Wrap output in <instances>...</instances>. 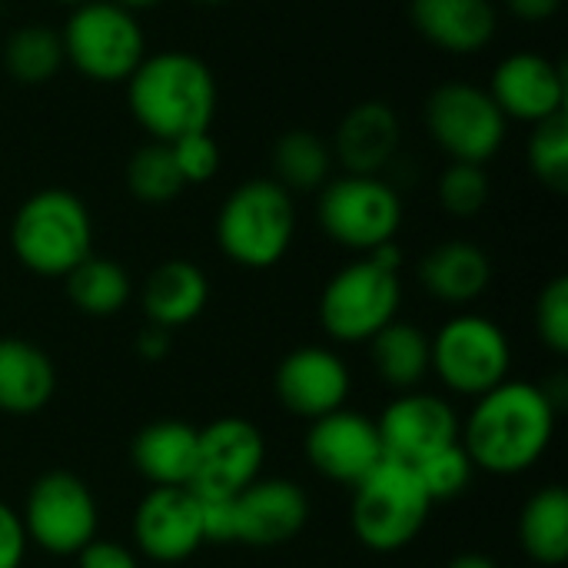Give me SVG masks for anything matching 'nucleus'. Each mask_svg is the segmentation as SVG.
Masks as SVG:
<instances>
[{
	"label": "nucleus",
	"mask_w": 568,
	"mask_h": 568,
	"mask_svg": "<svg viewBox=\"0 0 568 568\" xmlns=\"http://www.w3.org/2000/svg\"><path fill=\"white\" fill-rule=\"evenodd\" d=\"M509 339L489 316L459 313L443 323L436 339H429V369H436L443 386L459 396H486L509 379Z\"/></svg>",
	"instance_id": "7"
},
{
	"label": "nucleus",
	"mask_w": 568,
	"mask_h": 568,
	"mask_svg": "<svg viewBox=\"0 0 568 568\" xmlns=\"http://www.w3.org/2000/svg\"><path fill=\"white\" fill-rule=\"evenodd\" d=\"M193 3H203V7H220V3H230V0H193Z\"/></svg>",
	"instance_id": "43"
},
{
	"label": "nucleus",
	"mask_w": 568,
	"mask_h": 568,
	"mask_svg": "<svg viewBox=\"0 0 568 568\" xmlns=\"http://www.w3.org/2000/svg\"><path fill=\"white\" fill-rule=\"evenodd\" d=\"M63 280H67L70 303L87 316H113L133 296L130 273L116 260L93 256V253L80 266H73Z\"/></svg>",
	"instance_id": "28"
},
{
	"label": "nucleus",
	"mask_w": 568,
	"mask_h": 568,
	"mask_svg": "<svg viewBox=\"0 0 568 568\" xmlns=\"http://www.w3.org/2000/svg\"><path fill=\"white\" fill-rule=\"evenodd\" d=\"M77 568H140V562L126 546L93 539L77 552Z\"/></svg>",
	"instance_id": "38"
},
{
	"label": "nucleus",
	"mask_w": 568,
	"mask_h": 568,
	"mask_svg": "<svg viewBox=\"0 0 568 568\" xmlns=\"http://www.w3.org/2000/svg\"><path fill=\"white\" fill-rule=\"evenodd\" d=\"M473 473H476V466L466 456L463 443H453L449 449H443V453H436V456H429L426 463L416 466V476H419L423 489L429 493L433 506L463 496L469 489V483H473Z\"/></svg>",
	"instance_id": "32"
},
{
	"label": "nucleus",
	"mask_w": 568,
	"mask_h": 568,
	"mask_svg": "<svg viewBox=\"0 0 568 568\" xmlns=\"http://www.w3.org/2000/svg\"><path fill=\"white\" fill-rule=\"evenodd\" d=\"M296 236V203L273 176L240 183L216 213L220 250L246 270L276 266Z\"/></svg>",
	"instance_id": "4"
},
{
	"label": "nucleus",
	"mask_w": 568,
	"mask_h": 568,
	"mask_svg": "<svg viewBox=\"0 0 568 568\" xmlns=\"http://www.w3.org/2000/svg\"><path fill=\"white\" fill-rule=\"evenodd\" d=\"M170 150H173L176 170H180L186 186H203V183H210L220 173L223 156H220V143L213 140L210 130L186 133V136L173 140Z\"/></svg>",
	"instance_id": "34"
},
{
	"label": "nucleus",
	"mask_w": 568,
	"mask_h": 568,
	"mask_svg": "<svg viewBox=\"0 0 568 568\" xmlns=\"http://www.w3.org/2000/svg\"><path fill=\"white\" fill-rule=\"evenodd\" d=\"M306 456L320 476L339 486L363 483L386 459L376 423L346 406L313 419L306 433Z\"/></svg>",
	"instance_id": "14"
},
{
	"label": "nucleus",
	"mask_w": 568,
	"mask_h": 568,
	"mask_svg": "<svg viewBox=\"0 0 568 568\" xmlns=\"http://www.w3.org/2000/svg\"><path fill=\"white\" fill-rule=\"evenodd\" d=\"M210 303V280L190 260H166L160 263L143 286V313L153 326L180 329L193 323Z\"/></svg>",
	"instance_id": "24"
},
{
	"label": "nucleus",
	"mask_w": 568,
	"mask_h": 568,
	"mask_svg": "<svg viewBox=\"0 0 568 568\" xmlns=\"http://www.w3.org/2000/svg\"><path fill=\"white\" fill-rule=\"evenodd\" d=\"M27 556V532L20 513L0 503V568H20Z\"/></svg>",
	"instance_id": "37"
},
{
	"label": "nucleus",
	"mask_w": 568,
	"mask_h": 568,
	"mask_svg": "<svg viewBox=\"0 0 568 568\" xmlns=\"http://www.w3.org/2000/svg\"><path fill=\"white\" fill-rule=\"evenodd\" d=\"M419 280L429 296H436L449 306H466L489 290L493 260L483 246H476L469 240H449L423 256Z\"/></svg>",
	"instance_id": "22"
},
{
	"label": "nucleus",
	"mask_w": 568,
	"mask_h": 568,
	"mask_svg": "<svg viewBox=\"0 0 568 568\" xmlns=\"http://www.w3.org/2000/svg\"><path fill=\"white\" fill-rule=\"evenodd\" d=\"M509 120L476 83H443L426 100V130L453 163L486 166L506 143Z\"/></svg>",
	"instance_id": "10"
},
{
	"label": "nucleus",
	"mask_w": 568,
	"mask_h": 568,
	"mask_svg": "<svg viewBox=\"0 0 568 568\" xmlns=\"http://www.w3.org/2000/svg\"><path fill=\"white\" fill-rule=\"evenodd\" d=\"M113 3H120L123 10L136 13V10H150V7H156V3H163V0H113Z\"/></svg>",
	"instance_id": "42"
},
{
	"label": "nucleus",
	"mask_w": 568,
	"mask_h": 568,
	"mask_svg": "<svg viewBox=\"0 0 568 568\" xmlns=\"http://www.w3.org/2000/svg\"><path fill=\"white\" fill-rule=\"evenodd\" d=\"M196 446H200V429L180 419H156L133 436L130 459L133 469L146 483H153V489L160 486L190 489L196 476Z\"/></svg>",
	"instance_id": "21"
},
{
	"label": "nucleus",
	"mask_w": 568,
	"mask_h": 568,
	"mask_svg": "<svg viewBox=\"0 0 568 568\" xmlns=\"http://www.w3.org/2000/svg\"><path fill=\"white\" fill-rule=\"evenodd\" d=\"M316 220L329 240L346 250L373 253L393 243L403 223V200L383 176H336L320 190Z\"/></svg>",
	"instance_id": "8"
},
{
	"label": "nucleus",
	"mask_w": 568,
	"mask_h": 568,
	"mask_svg": "<svg viewBox=\"0 0 568 568\" xmlns=\"http://www.w3.org/2000/svg\"><path fill=\"white\" fill-rule=\"evenodd\" d=\"M383 456L403 466H419L429 456L459 443V416L456 409L423 389L399 393L376 423Z\"/></svg>",
	"instance_id": "12"
},
{
	"label": "nucleus",
	"mask_w": 568,
	"mask_h": 568,
	"mask_svg": "<svg viewBox=\"0 0 568 568\" xmlns=\"http://www.w3.org/2000/svg\"><path fill=\"white\" fill-rule=\"evenodd\" d=\"M310 523V499L293 479H256L236 493V542L276 549L293 542Z\"/></svg>",
	"instance_id": "18"
},
{
	"label": "nucleus",
	"mask_w": 568,
	"mask_h": 568,
	"mask_svg": "<svg viewBox=\"0 0 568 568\" xmlns=\"http://www.w3.org/2000/svg\"><path fill=\"white\" fill-rule=\"evenodd\" d=\"M136 356L140 359H146V363H160V359H166L170 356V349H173V336H170V329H163V326H146L140 336H136Z\"/></svg>",
	"instance_id": "39"
},
{
	"label": "nucleus",
	"mask_w": 568,
	"mask_h": 568,
	"mask_svg": "<svg viewBox=\"0 0 568 568\" xmlns=\"http://www.w3.org/2000/svg\"><path fill=\"white\" fill-rule=\"evenodd\" d=\"M333 150L313 130H286L273 143V180L290 193H316L329 183Z\"/></svg>",
	"instance_id": "27"
},
{
	"label": "nucleus",
	"mask_w": 568,
	"mask_h": 568,
	"mask_svg": "<svg viewBox=\"0 0 568 568\" xmlns=\"http://www.w3.org/2000/svg\"><path fill=\"white\" fill-rule=\"evenodd\" d=\"M429 509L433 499L416 469L383 459L363 483L353 486L349 526L369 552L389 556L416 542Z\"/></svg>",
	"instance_id": "5"
},
{
	"label": "nucleus",
	"mask_w": 568,
	"mask_h": 568,
	"mask_svg": "<svg viewBox=\"0 0 568 568\" xmlns=\"http://www.w3.org/2000/svg\"><path fill=\"white\" fill-rule=\"evenodd\" d=\"M200 526H203V542L216 546H233L236 542V496H200Z\"/></svg>",
	"instance_id": "36"
},
{
	"label": "nucleus",
	"mask_w": 568,
	"mask_h": 568,
	"mask_svg": "<svg viewBox=\"0 0 568 568\" xmlns=\"http://www.w3.org/2000/svg\"><path fill=\"white\" fill-rule=\"evenodd\" d=\"M519 539L532 562L539 566H566L568 562V493L562 486L539 489L523 516H519Z\"/></svg>",
	"instance_id": "26"
},
{
	"label": "nucleus",
	"mask_w": 568,
	"mask_h": 568,
	"mask_svg": "<svg viewBox=\"0 0 568 568\" xmlns=\"http://www.w3.org/2000/svg\"><path fill=\"white\" fill-rule=\"evenodd\" d=\"M63 57L93 83H126L146 57V33L136 13L113 0H87L63 23Z\"/></svg>",
	"instance_id": "6"
},
{
	"label": "nucleus",
	"mask_w": 568,
	"mask_h": 568,
	"mask_svg": "<svg viewBox=\"0 0 568 568\" xmlns=\"http://www.w3.org/2000/svg\"><path fill=\"white\" fill-rule=\"evenodd\" d=\"M506 7H509L519 20L539 23V20L556 17V10L562 7V0H506Z\"/></svg>",
	"instance_id": "40"
},
{
	"label": "nucleus",
	"mask_w": 568,
	"mask_h": 568,
	"mask_svg": "<svg viewBox=\"0 0 568 568\" xmlns=\"http://www.w3.org/2000/svg\"><path fill=\"white\" fill-rule=\"evenodd\" d=\"M133 542L153 562H186L203 546L200 503L193 489H150L133 513Z\"/></svg>",
	"instance_id": "15"
},
{
	"label": "nucleus",
	"mask_w": 568,
	"mask_h": 568,
	"mask_svg": "<svg viewBox=\"0 0 568 568\" xmlns=\"http://www.w3.org/2000/svg\"><path fill=\"white\" fill-rule=\"evenodd\" d=\"M399 150V116L383 100L356 103L336 126L333 156L356 176H379Z\"/></svg>",
	"instance_id": "19"
},
{
	"label": "nucleus",
	"mask_w": 568,
	"mask_h": 568,
	"mask_svg": "<svg viewBox=\"0 0 568 568\" xmlns=\"http://www.w3.org/2000/svg\"><path fill=\"white\" fill-rule=\"evenodd\" d=\"M53 3H63V7H80V3H87V0H53Z\"/></svg>",
	"instance_id": "44"
},
{
	"label": "nucleus",
	"mask_w": 568,
	"mask_h": 568,
	"mask_svg": "<svg viewBox=\"0 0 568 568\" xmlns=\"http://www.w3.org/2000/svg\"><path fill=\"white\" fill-rule=\"evenodd\" d=\"M489 97L506 120H523L536 126L566 110V73L546 53H509L493 73Z\"/></svg>",
	"instance_id": "17"
},
{
	"label": "nucleus",
	"mask_w": 568,
	"mask_h": 568,
	"mask_svg": "<svg viewBox=\"0 0 568 568\" xmlns=\"http://www.w3.org/2000/svg\"><path fill=\"white\" fill-rule=\"evenodd\" d=\"M526 156H529V170L532 176L556 190V193H566L568 190V116L566 110L536 123L532 133H529V146H526Z\"/></svg>",
	"instance_id": "31"
},
{
	"label": "nucleus",
	"mask_w": 568,
	"mask_h": 568,
	"mask_svg": "<svg viewBox=\"0 0 568 568\" xmlns=\"http://www.w3.org/2000/svg\"><path fill=\"white\" fill-rule=\"evenodd\" d=\"M126 103L150 140L173 143L210 130L216 116V77L186 50L146 53L126 80Z\"/></svg>",
	"instance_id": "2"
},
{
	"label": "nucleus",
	"mask_w": 568,
	"mask_h": 568,
	"mask_svg": "<svg viewBox=\"0 0 568 568\" xmlns=\"http://www.w3.org/2000/svg\"><path fill=\"white\" fill-rule=\"evenodd\" d=\"M409 17L433 47L459 57L486 50L499 27L493 0H413Z\"/></svg>",
	"instance_id": "20"
},
{
	"label": "nucleus",
	"mask_w": 568,
	"mask_h": 568,
	"mask_svg": "<svg viewBox=\"0 0 568 568\" xmlns=\"http://www.w3.org/2000/svg\"><path fill=\"white\" fill-rule=\"evenodd\" d=\"M126 186L140 203H150V206L176 200L186 190V183L176 170L170 143L150 140L140 150H133V156L126 163Z\"/></svg>",
	"instance_id": "30"
},
{
	"label": "nucleus",
	"mask_w": 568,
	"mask_h": 568,
	"mask_svg": "<svg viewBox=\"0 0 568 568\" xmlns=\"http://www.w3.org/2000/svg\"><path fill=\"white\" fill-rule=\"evenodd\" d=\"M446 568H499L489 556H479V552H466V556H456Z\"/></svg>",
	"instance_id": "41"
},
{
	"label": "nucleus",
	"mask_w": 568,
	"mask_h": 568,
	"mask_svg": "<svg viewBox=\"0 0 568 568\" xmlns=\"http://www.w3.org/2000/svg\"><path fill=\"white\" fill-rule=\"evenodd\" d=\"M63 40L53 27L23 23L3 40V67L23 87L50 83L63 67Z\"/></svg>",
	"instance_id": "29"
},
{
	"label": "nucleus",
	"mask_w": 568,
	"mask_h": 568,
	"mask_svg": "<svg viewBox=\"0 0 568 568\" xmlns=\"http://www.w3.org/2000/svg\"><path fill=\"white\" fill-rule=\"evenodd\" d=\"M349 369L326 346H300L293 349L273 376L276 399L286 413L300 419H320L346 406L349 399Z\"/></svg>",
	"instance_id": "16"
},
{
	"label": "nucleus",
	"mask_w": 568,
	"mask_h": 568,
	"mask_svg": "<svg viewBox=\"0 0 568 568\" xmlns=\"http://www.w3.org/2000/svg\"><path fill=\"white\" fill-rule=\"evenodd\" d=\"M489 176L479 163H449L439 180V203L449 216L469 220L486 210L489 203Z\"/></svg>",
	"instance_id": "33"
},
{
	"label": "nucleus",
	"mask_w": 568,
	"mask_h": 568,
	"mask_svg": "<svg viewBox=\"0 0 568 568\" xmlns=\"http://www.w3.org/2000/svg\"><path fill=\"white\" fill-rule=\"evenodd\" d=\"M536 329L539 339L556 353H568V280L556 276L552 283H546V290L536 300Z\"/></svg>",
	"instance_id": "35"
},
{
	"label": "nucleus",
	"mask_w": 568,
	"mask_h": 568,
	"mask_svg": "<svg viewBox=\"0 0 568 568\" xmlns=\"http://www.w3.org/2000/svg\"><path fill=\"white\" fill-rule=\"evenodd\" d=\"M369 356L376 376L399 389H419V383L429 376V336L416 323L393 320L369 339Z\"/></svg>",
	"instance_id": "25"
},
{
	"label": "nucleus",
	"mask_w": 568,
	"mask_h": 568,
	"mask_svg": "<svg viewBox=\"0 0 568 568\" xmlns=\"http://www.w3.org/2000/svg\"><path fill=\"white\" fill-rule=\"evenodd\" d=\"M559 409L546 389L526 379H506L476 399L459 436L476 469L493 476L529 473L556 439Z\"/></svg>",
	"instance_id": "1"
},
{
	"label": "nucleus",
	"mask_w": 568,
	"mask_h": 568,
	"mask_svg": "<svg viewBox=\"0 0 568 568\" xmlns=\"http://www.w3.org/2000/svg\"><path fill=\"white\" fill-rule=\"evenodd\" d=\"M399 273L363 256L343 266L320 296V326L339 343H369L399 313Z\"/></svg>",
	"instance_id": "9"
},
{
	"label": "nucleus",
	"mask_w": 568,
	"mask_h": 568,
	"mask_svg": "<svg viewBox=\"0 0 568 568\" xmlns=\"http://www.w3.org/2000/svg\"><path fill=\"white\" fill-rule=\"evenodd\" d=\"M266 463L263 433L240 416H223L200 429L196 476L190 483L200 496H236L260 479Z\"/></svg>",
	"instance_id": "13"
},
{
	"label": "nucleus",
	"mask_w": 568,
	"mask_h": 568,
	"mask_svg": "<svg viewBox=\"0 0 568 568\" xmlns=\"http://www.w3.org/2000/svg\"><path fill=\"white\" fill-rule=\"evenodd\" d=\"M57 393V369L50 356L17 336L0 339V413L33 416L47 409Z\"/></svg>",
	"instance_id": "23"
},
{
	"label": "nucleus",
	"mask_w": 568,
	"mask_h": 568,
	"mask_svg": "<svg viewBox=\"0 0 568 568\" xmlns=\"http://www.w3.org/2000/svg\"><path fill=\"white\" fill-rule=\"evenodd\" d=\"M13 256L43 280H63L93 253V220L83 200L50 186L20 203L10 223Z\"/></svg>",
	"instance_id": "3"
},
{
	"label": "nucleus",
	"mask_w": 568,
	"mask_h": 568,
	"mask_svg": "<svg viewBox=\"0 0 568 568\" xmlns=\"http://www.w3.org/2000/svg\"><path fill=\"white\" fill-rule=\"evenodd\" d=\"M20 523L27 542H37L43 552L77 556L87 542L97 539L100 509L90 486L80 476L53 469L33 479Z\"/></svg>",
	"instance_id": "11"
}]
</instances>
